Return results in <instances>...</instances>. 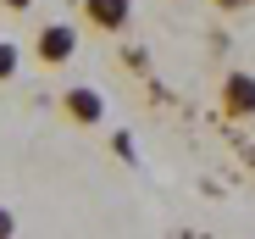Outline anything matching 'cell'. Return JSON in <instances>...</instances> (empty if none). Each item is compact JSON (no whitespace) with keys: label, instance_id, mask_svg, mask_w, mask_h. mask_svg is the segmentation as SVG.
<instances>
[{"label":"cell","instance_id":"obj_1","mask_svg":"<svg viewBox=\"0 0 255 239\" xmlns=\"http://www.w3.org/2000/svg\"><path fill=\"white\" fill-rule=\"evenodd\" d=\"M56 111H61V123H72V128H100L106 123V95L89 89V84H72V89H61Z\"/></svg>","mask_w":255,"mask_h":239},{"label":"cell","instance_id":"obj_2","mask_svg":"<svg viewBox=\"0 0 255 239\" xmlns=\"http://www.w3.org/2000/svg\"><path fill=\"white\" fill-rule=\"evenodd\" d=\"M33 56H39V67H67L78 56V28L72 22H45L39 39H33Z\"/></svg>","mask_w":255,"mask_h":239},{"label":"cell","instance_id":"obj_3","mask_svg":"<svg viewBox=\"0 0 255 239\" xmlns=\"http://www.w3.org/2000/svg\"><path fill=\"white\" fill-rule=\"evenodd\" d=\"M222 117L233 123H250L255 117V72H222Z\"/></svg>","mask_w":255,"mask_h":239},{"label":"cell","instance_id":"obj_4","mask_svg":"<svg viewBox=\"0 0 255 239\" xmlns=\"http://www.w3.org/2000/svg\"><path fill=\"white\" fill-rule=\"evenodd\" d=\"M133 22V0H83V28L89 33H122Z\"/></svg>","mask_w":255,"mask_h":239},{"label":"cell","instance_id":"obj_5","mask_svg":"<svg viewBox=\"0 0 255 239\" xmlns=\"http://www.w3.org/2000/svg\"><path fill=\"white\" fill-rule=\"evenodd\" d=\"M111 156H117V162H128V167H133V162H139V139L128 134V128H117V134H111Z\"/></svg>","mask_w":255,"mask_h":239},{"label":"cell","instance_id":"obj_6","mask_svg":"<svg viewBox=\"0 0 255 239\" xmlns=\"http://www.w3.org/2000/svg\"><path fill=\"white\" fill-rule=\"evenodd\" d=\"M17 67H22V50L11 45V39H0V84H11Z\"/></svg>","mask_w":255,"mask_h":239},{"label":"cell","instance_id":"obj_7","mask_svg":"<svg viewBox=\"0 0 255 239\" xmlns=\"http://www.w3.org/2000/svg\"><path fill=\"white\" fill-rule=\"evenodd\" d=\"M17 234V217H11V206H0V239H11Z\"/></svg>","mask_w":255,"mask_h":239},{"label":"cell","instance_id":"obj_8","mask_svg":"<svg viewBox=\"0 0 255 239\" xmlns=\"http://www.w3.org/2000/svg\"><path fill=\"white\" fill-rule=\"evenodd\" d=\"M217 11H244V6H255V0H211Z\"/></svg>","mask_w":255,"mask_h":239},{"label":"cell","instance_id":"obj_9","mask_svg":"<svg viewBox=\"0 0 255 239\" xmlns=\"http://www.w3.org/2000/svg\"><path fill=\"white\" fill-rule=\"evenodd\" d=\"M6 11H33V0H6Z\"/></svg>","mask_w":255,"mask_h":239},{"label":"cell","instance_id":"obj_10","mask_svg":"<svg viewBox=\"0 0 255 239\" xmlns=\"http://www.w3.org/2000/svg\"><path fill=\"white\" fill-rule=\"evenodd\" d=\"M0 11H6V0H0Z\"/></svg>","mask_w":255,"mask_h":239}]
</instances>
